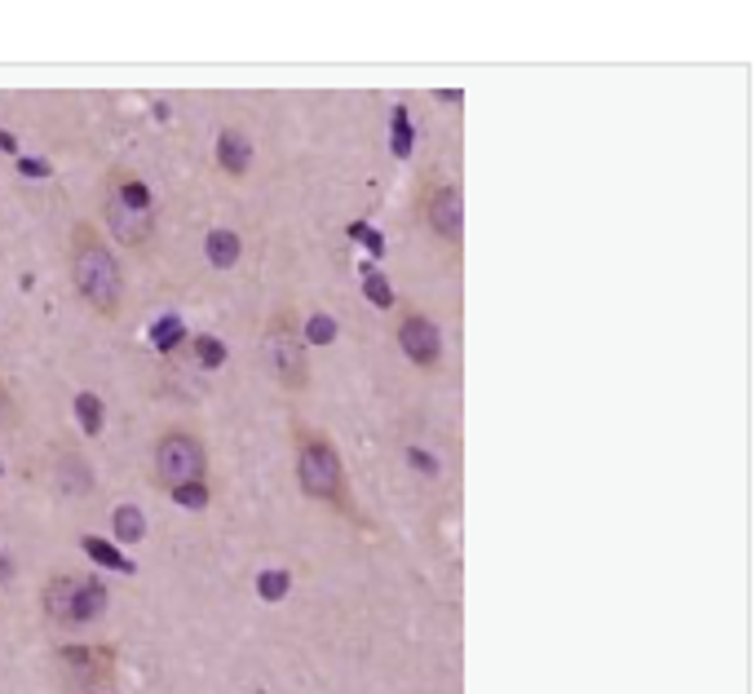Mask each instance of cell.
I'll return each instance as SVG.
<instances>
[{"instance_id": "19", "label": "cell", "mask_w": 756, "mask_h": 694, "mask_svg": "<svg viewBox=\"0 0 756 694\" xmlns=\"http://www.w3.org/2000/svg\"><path fill=\"white\" fill-rule=\"evenodd\" d=\"M359 284H363V297H368L376 310H394V306H398L389 280H385V274H381L376 265H363V270H359Z\"/></svg>"}, {"instance_id": "3", "label": "cell", "mask_w": 756, "mask_h": 694, "mask_svg": "<svg viewBox=\"0 0 756 694\" xmlns=\"http://www.w3.org/2000/svg\"><path fill=\"white\" fill-rule=\"evenodd\" d=\"M265 359L284 389L301 394L310 385V359H306V340L293 310H274V319L265 323Z\"/></svg>"}, {"instance_id": "28", "label": "cell", "mask_w": 756, "mask_h": 694, "mask_svg": "<svg viewBox=\"0 0 756 694\" xmlns=\"http://www.w3.org/2000/svg\"><path fill=\"white\" fill-rule=\"evenodd\" d=\"M23 173H27V177H49V164H40V160H23Z\"/></svg>"}, {"instance_id": "5", "label": "cell", "mask_w": 756, "mask_h": 694, "mask_svg": "<svg viewBox=\"0 0 756 694\" xmlns=\"http://www.w3.org/2000/svg\"><path fill=\"white\" fill-rule=\"evenodd\" d=\"M421 226L438 244L460 248V235H464V199H460V186L456 182H447V177L425 182V190H421Z\"/></svg>"}, {"instance_id": "26", "label": "cell", "mask_w": 756, "mask_h": 694, "mask_svg": "<svg viewBox=\"0 0 756 694\" xmlns=\"http://www.w3.org/2000/svg\"><path fill=\"white\" fill-rule=\"evenodd\" d=\"M407 464H411V469H421L425 478H434V473H438V460H434L430 451H421V447H407Z\"/></svg>"}, {"instance_id": "29", "label": "cell", "mask_w": 756, "mask_h": 694, "mask_svg": "<svg viewBox=\"0 0 756 694\" xmlns=\"http://www.w3.org/2000/svg\"><path fill=\"white\" fill-rule=\"evenodd\" d=\"M14 575V562L10 558H0V580H10Z\"/></svg>"}, {"instance_id": "6", "label": "cell", "mask_w": 756, "mask_h": 694, "mask_svg": "<svg viewBox=\"0 0 756 694\" xmlns=\"http://www.w3.org/2000/svg\"><path fill=\"white\" fill-rule=\"evenodd\" d=\"M394 340H398V350L417 363L421 372H438V363H443V327L430 319V314H421V310H402L398 314V327H394Z\"/></svg>"}, {"instance_id": "18", "label": "cell", "mask_w": 756, "mask_h": 694, "mask_svg": "<svg viewBox=\"0 0 756 694\" xmlns=\"http://www.w3.org/2000/svg\"><path fill=\"white\" fill-rule=\"evenodd\" d=\"M80 548L89 553V558H94L98 567H115L120 575H133V562L124 558V553H115V544H111V540H98V535H80Z\"/></svg>"}, {"instance_id": "22", "label": "cell", "mask_w": 756, "mask_h": 694, "mask_svg": "<svg viewBox=\"0 0 756 694\" xmlns=\"http://www.w3.org/2000/svg\"><path fill=\"white\" fill-rule=\"evenodd\" d=\"M389 151L398 160L411 156V115H407V107H394L389 111Z\"/></svg>"}, {"instance_id": "21", "label": "cell", "mask_w": 756, "mask_h": 694, "mask_svg": "<svg viewBox=\"0 0 756 694\" xmlns=\"http://www.w3.org/2000/svg\"><path fill=\"white\" fill-rule=\"evenodd\" d=\"M288 588H293V571H284V567H270V571L257 575V597L261 602H284Z\"/></svg>"}, {"instance_id": "20", "label": "cell", "mask_w": 756, "mask_h": 694, "mask_svg": "<svg viewBox=\"0 0 756 694\" xmlns=\"http://www.w3.org/2000/svg\"><path fill=\"white\" fill-rule=\"evenodd\" d=\"M190 350H195L199 368H209V372H213V368H222V363H226V355H231V350H226V340H218L213 332H199V336H190Z\"/></svg>"}, {"instance_id": "14", "label": "cell", "mask_w": 756, "mask_h": 694, "mask_svg": "<svg viewBox=\"0 0 756 694\" xmlns=\"http://www.w3.org/2000/svg\"><path fill=\"white\" fill-rule=\"evenodd\" d=\"M239 252H244V244H239V235L226 231V226L209 231V239H203V257H209L213 270H235V265H239Z\"/></svg>"}, {"instance_id": "15", "label": "cell", "mask_w": 756, "mask_h": 694, "mask_svg": "<svg viewBox=\"0 0 756 694\" xmlns=\"http://www.w3.org/2000/svg\"><path fill=\"white\" fill-rule=\"evenodd\" d=\"M111 535H115L120 544H142V540H147V518H142V509H137V505H115V513H111Z\"/></svg>"}, {"instance_id": "1", "label": "cell", "mask_w": 756, "mask_h": 694, "mask_svg": "<svg viewBox=\"0 0 756 694\" xmlns=\"http://www.w3.org/2000/svg\"><path fill=\"white\" fill-rule=\"evenodd\" d=\"M66 265H72V288L76 297L102 314V319H115L124 310V270L111 252V244L89 226L80 222L72 231V244H66Z\"/></svg>"}, {"instance_id": "25", "label": "cell", "mask_w": 756, "mask_h": 694, "mask_svg": "<svg viewBox=\"0 0 756 694\" xmlns=\"http://www.w3.org/2000/svg\"><path fill=\"white\" fill-rule=\"evenodd\" d=\"M350 235H355L359 244H368V248H372L376 257L385 252V239H381V231H376V226H368V222H355V226H350Z\"/></svg>"}, {"instance_id": "27", "label": "cell", "mask_w": 756, "mask_h": 694, "mask_svg": "<svg viewBox=\"0 0 756 694\" xmlns=\"http://www.w3.org/2000/svg\"><path fill=\"white\" fill-rule=\"evenodd\" d=\"M14 421V398L5 394V385H0V430H5Z\"/></svg>"}, {"instance_id": "13", "label": "cell", "mask_w": 756, "mask_h": 694, "mask_svg": "<svg viewBox=\"0 0 756 694\" xmlns=\"http://www.w3.org/2000/svg\"><path fill=\"white\" fill-rule=\"evenodd\" d=\"M107 195L120 199L124 208H137V213H156V195L137 173H111L107 177Z\"/></svg>"}, {"instance_id": "4", "label": "cell", "mask_w": 756, "mask_h": 694, "mask_svg": "<svg viewBox=\"0 0 756 694\" xmlns=\"http://www.w3.org/2000/svg\"><path fill=\"white\" fill-rule=\"evenodd\" d=\"M209 473V451H203L199 434L190 430H164L156 438V478L164 487H186V482H203Z\"/></svg>"}, {"instance_id": "12", "label": "cell", "mask_w": 756, "mask_h": 694, "mask_svg": "<svg viewBox=\"0 0 756 694\" xmlns=\"http://www.w3.org/2000/svg\"><path fill=\"white\" fill-rule=\"evenodd\" d=\"M102 615H107V584L98 575H76V602H72L76 629H85V623H94Z\"/></svg>"}, {"instance_id": "8", "label": "cell", "mask_w": 756, "mask_h": 694, "mask_svg": "<svg viewBox=\"0 0 756 694\" xmlns=\"http://www.w3.org/2000/svg\"><path fill=\"white\" fill-rule=\"evenodd\" d=\"M252 156H257V147H252L248 128H239V124H222V128H218L213 160H218V169H222L226 177H248Z\"/></svg>"}, {"instance_id": "9", "label": "cell", "mask_w": 756, "mask_h": 694, "mask_svg": "<svg viewBox=\"0 0 756 694\" xmlns=\"http://www.w3.org/2000/svg\"><path fill=\"white\" fill-rule=\"evenodd\" d=\"M72 602H76V575L58 571V575L45 584V593H40V610H45V619L53 623V629H76Z\"/></svg>"}, {"instance_id": "11", "label": "cell", "mask_w": 756, "mask_h": 694, "mask_svg": "<svg viewBox=\"0 0 756 694\" xmlns=\"http://www.w3.org/2000/svg\"><path fill=\"white\" fill-rule=\"evenodd\" d=\"M58 659H62V668L72 672L80 685H94V681L111 677V668H115L111 655H107V650H94V646H66Z\"/></svg>"}, {"instance_id": "7", "label": "cell", "mask_w": 756, "mask_h": 694, "mask_svg": "<svg viewBox=\"0 0 756 694\" xmlns=\"http://www.w3.org/2000/svg\"><path fill=\"white\" fill-rule=\"evenodd\" d=\"M102 222H107V231L120 239V244H128V248H147L151 239H156V213H137V208H124L120 199H102Z\"/></svg>"}, {"instance_id": "17", "label": "cell", "mask_w": 756, "mask_h": 694, "mask_svg": "<svg viewBox=\"0 0 756 694\" xmlns=\"http://www.w3.org/2000/svg\"><path fill=\"white\" fill-rule=\"evenodd\" d=\"M182 340H190L186 336V323L177 319V314H160V319H151V345L160 355H173Z\"/></svg>"}, {"instance_id": "24", "label": "cell", "mask_w": 756, "mask_h": 694, "mask_svg": "<svg viewBox=\"0 0 756 694\" xmlns=\"http://www.w3.org/2000/svg\"><path fill=\"white\" fill-rule=\"evenodd\" d=\"M169 496L186 509H209V482H186V487H173Z\"/></svg>"}, {"instance_id": "23", "label": "cell", "mask_w": 756, "mask_h": 694, "mask_svg": "<svg viewBox=\"0 0 756 694\" xmlns=\"http://www.w3.org/2000/svg\"><path fill=\"white\" fill-rule=\"evenodd\" d=\"M301 340L306 345H332L336 340V319L332 314H310L306 327H301Z\"/></svg>"}, {"instance_id": "2", "label": "cell", "mask_w": 756, "mask_h": 694, "mask_svg": "<svg viewBox=\"0 0 756 694\" xmlns=\"http://www.w3.org/2000/svg\"><path fill=\"white\" fill-rule=\"evenodd\" d=\"M297 482L310 500H323L340 513H355L350 492H346V464H340V451L327 434L297 430Z\"/></svg>"}, {"instance_id": "10", "label": "cell", "mask_w": 756, "mask_h": 694, "mask_svg": "<svg viewBox=\"0 0 756 694\" xmlns=\"http://www.w3.org/2000/svg\"><path fill=\"white\" fill-rule=\"evenodd\" d=\"M53 482L66 492V496H89L94 492V464L80 456V451H58L53 460Z\"/></svg>"}, {"instance_id": "16", "label": "cell", "mask_w": 756, "mask_h": 694, "mask_svg": "<svg viewBox=\"0 0 756 694\" xmlns=\"http://www.w3.org/2000/svg\"><path fill=\"white\" fill-rule=\"evenodd\" d=\"M72 407H76V421H80V430H85L89 438H98V434H102V425H107V407H102V398H98L94 389H80Z\"/></svg>"}]
</instances>
